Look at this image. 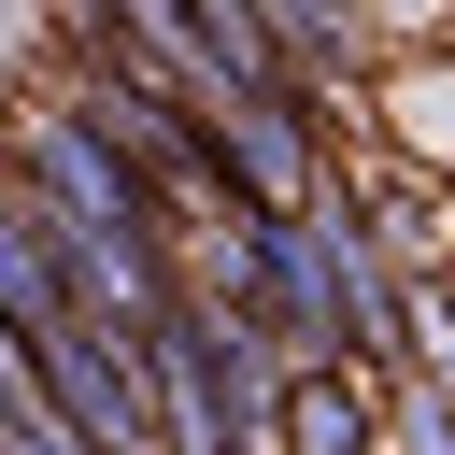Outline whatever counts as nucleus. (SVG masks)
Segmentation results:
<instances>
[{
	"label": "nucleus",
	"mask_w": 455,
	"mask_h": 455,
	"mask_svg": "<svg viewBox=\"0 0 455 455\" xmlns=\"http://www.w3.org/2000/svg\"><path fill=\"white\" fill-rule=\"evenodd\" d=\"M28 355H43L57 412L85 427V455H156V398H142V355H128V327H114V313H71V327H43Z\"/></svg>",
	"instance_id": "nucleus-2"
},
{
	"label": "nucleus",
	"mask_w": 455,
	"mask_h": 455,
	"mask_svg": "<svg viewBox=\"0 0 455 455\" xmlns=\"http://www.w3.org/2000/svg\"><path fill=\"white\" fill-rule=\"evenodd\" d=\"M370 114H384V142H398L412 171H455V57H398V71L370 85Z\"/></svg>",
	"instance_id": "nucleus-4"
},
{
	"label": "nucleus",
	"mask_w": 455,
	"mask_h": 455,
	"mask_svg": "<svg viewBox=\"0 0 455 455\" xmlns=\"http://www.w3.org/2000/svg\"><path fill=\"white\" fill-rule=\"evenodd\" d=\"M71 313H85V299H71V270L43 256V228H28V199L0 185V327H14V341H43V327H71Z\"/></svg>",
	"instance_id": "nucleus-5"
},
{
	"label": "nucleus",
	"mask_w": 455,
	"mask_h": 455,
	"mask_svg": "<svg viewBox=\"0 0 455 455\" xmlns=\"http://www.w3.org/2000/svg\"><path fill=\"white\" fill-rule=\"evenodd\" d=\"M270 455H384V370L299 355V370L270 384Z\"/></svg>",
	"instance_id": "nucleus-3"
},
{
	"label": "nucleus",
	"mask_w": 455,
	"mask_h": 455,
	"mask_svg": "<svg viewBox=\"0 0 455 455\" xmlns=\"http://www.w3.org/2000/svg\"><path fill=\"white\" fill-rule=\"evenodd\" d=\"M384 455H455V384L384 370Z\"/></svg>",
	"instance_id": "nucleus-6"
},
{
	"label": "nucleus",
	"mask_w": 455,
	"mask_h": 455,
	"mask_svg": "<svg viewBox=\"0 0 455 455\" xmlns=\"http://www.w3.org/2000/svg\"><path fill=\"white\" fill-rule=\"evenodd\" d=\"M199 142L242 213H313L327 199V85H213Z\"/></svg>",
	"instance_id": "nucleus-1"
}]
</instances>
